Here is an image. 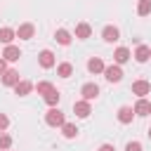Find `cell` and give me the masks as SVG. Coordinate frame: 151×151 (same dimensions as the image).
Returning a JSON list of instances; mask_svg holds the SVG:
<instances>
[{
	"label": "cell",
	"instance_id": "1",
	"mask_svg": "<svg viewBox=\"0 0 151 151\" xmlns=\"http://www.w3.org/2000/svg\"><path fill=\"white\" fill-rule=\"evenodd\" d=\"M45 123L47 125H52V127H61L66 120H64V113H61V109H57V106H50V111L45 113Z\"/></svg>",
	"mask_w": 151,
	"mask_h": 151
},
{
	"label": "cell",
	"instance_id": "2",
	"mask_svg": "<svg viewBox=\"0 0 151 151\" xmlns=\"http://www.w3.org/2000/svg\"><path fill=\"white\" fill-rule=\"evenodd\" d=\"M104 78H106L109 83H120V80H123V68H120L118 64L104 66Z\"/></svg>",
	"mask_w": 151,
	"mask_h": 151
},
{
	"label": "cell",
	"instance_id": "3",
	"mask_svg": "<svg viewBox=\"0 0 151 151\" xmlns=\"http://www.w3.org/2000/svg\"><path fill=\"white\" fill-rule=\"evenodd\" d=\"M80 94H83L85 101H92V99L99 97V85H94V83H85V85L80 87Z\"/></svg>",
	"mask_w": 151,
	"mask_h": 151
},
{
	"label": "cell",
	"instance_id": "4",
	"mask_svg": "<svg viewBox=\"0 0 151 151\" xmlns=\"http://www.w3.org/2000/svg\"><path fill=\"white\" fill-rule=\"evenodd\" d=\"M149 92H151V83H149V80H134V83H132V94L146 97Z\"/></svg>",
	"mask_w": 151,
	"mask_h": 151
},
{
	"label": "cell",
	"instance_id": "5",
	"mask_svg": "<svg viewBox=\"0 0 151 151\" xmlns=\"http://www.w3.org/2000/svg\"><path fill=\"white\" fill-rule=\"evenodd\" d=\"M33 33H35V26H33V24H21V26L17 28V38H19V40H31Z\"/></svg>",
	"mask_w": 151,
	"mask_h": 151
},
{
	"label": "cell",
	"instance_id": "6",
	"mask_svg": "<svg viewBox=\"0 0 151 151\" xmlns=\"http://www.w3.org/2000/svg\"><path fill=\"white\" fill-rule=\"evenodd\" d=\"M73 111H76V116H78V118H87V116L92 113V109H90V101H85V99L76 101V104H73Z\"/></svg>",
	"mask_w": 151,
	"mask_h": 151
},
{
	"label": "cell",
	"instance_id": "7",
	"mask_svg": "<svg viewBox=\"0 0 151 151\" xmlns=\"http://www.w3.org/2000/svg\"><path fill=\"white\" fill-rule=\"evenodd\" d=\"M38 64H40L42 68H52V66H54V54H52L50 50H42V52L38 54Z\"/></svg>",
	"mask_w": 151,
	"mask_h": 151
},
{
	"label": "cell",
	"instance_id": "8",
	"mask_svg": "<svg viewBox=\"0 0 151 151\" xmlns=\"http://www.w3.org/2000/svg\"><path fill=\"white\" fill-rule=\"evenodd\" d=\"M19 83V71H14V68H7L5 73H2V85H7V87H14Z\"/></svg>",
	"mask_w": 151,
	"mask_h": 151
},
{
	"label": "cell",
	"instance_id": "9",
	"mask_svg": "<svg viewBox=\"0 0 151 151\" xmlns=\"http://www.w3.org/2000/svg\"><path fill=\"white\" fill-rule=\"evenodd\" d=\"M101 38H104L106 42H116V40L120 38V31H118L116 26H104V31H101Z\"/></svg>",
	"mask_w": 151,
	"mask_h": 151
},
{
	"label": "cell",
	"instance_id": "10",
	"mask_svg": "<svg viewBox=\"0 0 151 151\" xmlns=\"http://www.w3.org/2000/svg\"><path fill=\"white\" fill-rule=\"evenodd\" d=\"M19 57H21V52H19V47H14V45H7L5 52H2V59H5V61H19Z\"/></svg>",
	"mask_w": 151,
	"mask_h": 151
},
{
	"label": "cell",
	"instance_id": "11",
	"mask_svg": "<svg viewBox=\"0 0 151 151\" xmlns=\"http://www.w3.org/2000/svg\"><path fill=\"white\" fill-rule=\"evenodd\" d=\"M134 59H137L139 64L149 61V59H151V47H146V45H139V47L134 50Z\"/></svg>",
	"mask_w": 151,
	"mask_h": 151
},
{
	"label": "cell",
	"instance_id": "12",
	"mask_svg": "<svg viewBox=\"0 0 151 151\" xmlns=\"http://www.w3.org/2000/svg\"><path fill=\"white\" fill-rule=\"evenodd\" d=\"M149 113H151V104L144 97H139V101L134 104V116H149Z\"/></svg>",
	"mask_w": 151,
	"mask_h": 151
},
{
	"label": "cell",
	"instance_id": "13",
	"mask_svg": "<svg viewBox=\"0 0 151 151\" xmlns=\"http://www.w3.org/2000/svg\"><path fill=\"white\" fill-rule=\"evenodd\" d=\"M132 118H134V109H130V106H120L118 109V120L120 123H132Z\"/></svg>",
	"mask_w": 151,
	"mask_h": 151
},
{
	"label": "cell",
	"instance_id": "14",
	"mask_svg": "<svg viewBox=\"0 0 151 151\" xmlns=\"http://www.w3.org/2000/svg\"><path fill=\"white\" fill-rule=\"evenodd\" d=\"M87 71L94 73V76H97V73H104V61H101L99 57H92V59L87 61Z\"/></svg>",
	"mask_w": 151,
	"mask_h": 151
},
{
	"label": "cell",
	"instance_id": "15",
	"mask_svg": "<svg viewBox=\"0 0 151 151\" xmlns=\"http://www.w3.org/2000/svg\"><path fill=\"white\" fill-rule=\"evenodd\" d=\"M90 33H92V28H90V24H85V21H80V24L76 26V38H80V40H85V38H90Z\"/></svg>",
	"mask_w": 151,
	"mask_h": 151
},
{
	"label": "cell",
	"instance_id": "16",
	"mask_svg": "<svg viewBox=\"0 0 151 151\" xmlns=\"http://www.w3.org/2000/svg\"><path fill=\"white\" fill-rule=\"evenodd\" d=\"M113 59H116V64L120 66V64H125L127 59H130V50L127 47H118L116 52H113Z\"/></svg>",
	"mask_w": 151,
	"mask_h": 151
},
{
	"label": "cell",
	"instance_id": "17",
	"mask_svg": "<svg viewBox=\"0 0 151 151\" xmlns=\"http://www.w3.org/2000/svg\"><path fill=\"white\" fill-rule=\"evenodd\" d=\"M31 90H33V85H31L28 80H19V83L14 85V92H17L19 97H26V94H28Z\"/></svg>",
	"mask_w": 151,
	"mask_h": 151
},
{
	"label": "cell",
	"instance_id": "18",
	"mask_svg": "<svg viewBox=\"0 0 151 151\" xmlns=\"http://www.w3.org/2000/svg\"><path fill=\"white\" fill-rule=\"evenodd\" d=\"M14 38H17V31H14V28H7V26H5V28H0V42L9 45Z\"/></svg>",
	"mask_w": 151,
	"mask_h": 151
},
{
	"label": "cell",
	"instance_id": "19",
	"mask_svg": "<svg viewBox=\"0 0 151 151\" xmlns=\"http://www.w3.org/2000/svg\"><path fill=\"white\" fill-rule=\"evenodd\" d=\"M54 40H57L59 45H71V33H68L66 28H59V31L54 33Z\"/></svg>",
	"mask_w": 151,
	"mask_h": 151
},
{
	"label": "cell",
	"instance_id": "20",
	"mask_svg": "<svg viewBox=\"0 0 151 151\" xmlns=\"http://www.w3.org/2000/svg\"><path fill=\"white\" fill-rule=\"evenodd\" d=\"M42 97H45V101H47L50 106H57V104H59V99H61L59 90H54V87H52V90H50L47 94H42Z\"/></svg>",
	"mask_w": 151,
	"mask_h": 151
},
{
	"label": "cell",
	"instance_id": "21",
	"mask_svg": "<svg viewBox=\"0 0 151 151\" xmlns=\"http://www.w3.org/2000/svg\"><path fill=\"white\" fill-rule=\"evenodd\" d=\"M61 134H64L66 139H73V137L78 134V127H76L73 123H64V125H61Z\"/></svg>",
	"mask_w": 151,
	"mask_h": 151
},
{
	"label": "cell",
	"instance_id": "22",
	"mask_svg": "<svg viewBox=\"0 0 151 151\" xmlns=\"http://www.w3.org/2000/svg\"><path fill=\"white\" fill-rule=\"evenodd\" d=\"M57 73H59L61 78H71V73H73V66H71L68 61H64V64H59V66H57Z\"/></svg>",
	"mask_w": 151,
	"mask_h": 151
},
{
	"label": "cell",
	"instance_id": "23",
	"mask_svg": "<svg viewBox=\"0 0 151 151\" xmlns=\"http://www.w3.org/2000/svg\"><path fill=\"white\" fill-rule=\"evenodd\" d=\"M137 14H139V17L151 14V0H139V5H137Z\"/></svg>",
	"mask_w": 151,
	"mask_h": 151
},
{
	"label": "cell",
	"instance_id": "24",
	"mask_svg": "<svg viewBox=\"0 0 151 151\" xmlns=\"http://www.w3.org/2000/svg\"><path fill=\"white\" fill-rule=\"evenodd\" d=\"M35 87H38V94H47V92L52 90V83H47V80H40Z\"/></svg>",
	"mask_w": 151,
	"mask_h": 151
},
{
	"label": "cell",
	"instance_id": "25",
	"mask_svg": "<svg viewBox=\"0 0 151 151\" xmlns=\"http://www.w3.org/2000/svg\"><path fill=\"white\" fill-rule=\"evenodd\" d=\"M9 146H12V137L0 132V149H9Z\"/></svg>",
	"mask_w": 151,
	"mask_h": 151
},
{
	"label": "cell",
	"instance_id": "26",
	"mask_svg": "<svg viewBox=\"0 0 151 151\" xmlns=\"http://www.w3.org/2000/svg\"><path fill=\"white\" fill-rule=\"evenodd\" d=\"M125 151H142V144H139V142H127Z\"/></svg>",
	"mask_w": 151,
	"mask_h": 151
},
{
	"label": "cell",
	"instance_id": "27",
	"mask_svg": "<svg viewBox=\"0 0 151 151\" xmlns=\"http://www.w3.org/2000/svg\"><path fill=\"white\" fill-rule=\"evenodd\" d=\"M7 125H9V118H7L5 113H0V132H5V130H7Z\"/></svg>",
	"mask_w": 151,
	"mask_h": 151
},
{
	"label": "cell",
	"instance_id": "28",
	"mask_svg": "<svg viewBox=\"0 0 151 151\" xmlns=\"http://www.w3.org/2000/svg\"><path fill=\"white\" fill-rule=\"evenodd\" d=\"M99 151H116V146H113V144H101Z\"/></svg>",
	"mask_w": 151,
	"mask_h": 151
},
{
	"label": "cell",
	"instance_id": "29",
	"mask_svg": "<svg viewBox=\"0 0 151 151\" xmlns=\"http://www.w3.org/2000/svg\"><path fill=\"white\" fill-rule=\"evenodd\" d=\"M5 71H7V66H5V59H0V76H2Z\"/></svg>",
	"mask_w": 151,
	"mask_h": 151
},
{
	"label": "cell",
	"instance_id": "30",
	"mask_svg": "<svg viewBox=\"0 0 151 151\" xmlns=\"http://www.w3.org/2000/svg\"><path fill=\"white\" fill-rule=\"evenodd\" d=\"M149 139H151V127H149Z\"/></svg>",
	"mask_w": 151,
	"mask_h": 151
}]
</instances>
